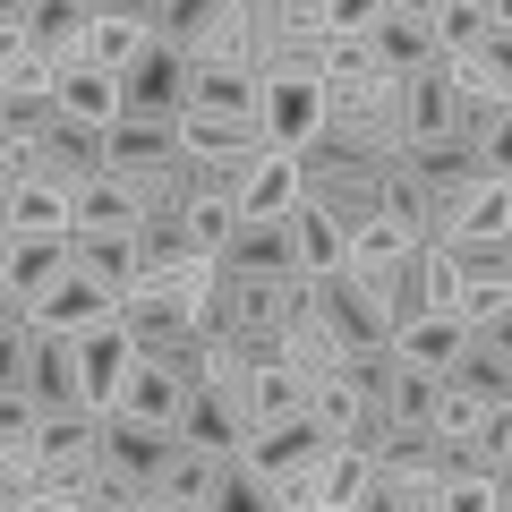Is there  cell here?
Here are the masks:
<instances>
[{"label":"cell","instance_id":"obj_11","mask_svg":"<svg viewBox=\"0 0 512 512\" xmlns=\"http://www.w3.org/2000/svg\"><path fill=\"white\" fill-rule=\"evenodd\" d=\"M26 180H43V188H60V197H77L86 180H103V137H94V128H69V120H60L52 137L35 146Z\"/></svg>","mask_w":512,"mask_h":512},{"label":"cell","instance_id":"obj_4","mask_svg":"<svg viewBox=\"0 0 512 512\" xmlns=\"http://www.w3.org/2000/svg\"><path fill=\"white\" fill-rule=\"evenodd\" d=\"M325 453H333V436L308 419V410H299V419H274V427H256V436L239 444L231 461H248V470L265 478V487H274V478H308Z\"/></svg>","mask_w":512,"mask_h":512},{"label":"cell","instance_id":"obj_37","mask_svg":"<svg viewBox=\"0 0 512 512\" xmlns=\"http://www.w3.org/2000/svg\"><path fill=\"white\" fill-rule=\"evenodd\" d=\"M180 265H197L188 222H137V274H180Z\"/></svg>","mask_w":512,"mask_h":512},{"label":"cell","instance_id":"obj_28","mask_svg":"<svg viewBox=\"0 0 512 512\" xmlns=\"http://www.w3.org/2000/svg\"><path fill=\"white\" fill-rule=\"evenodd\" d=\"M282 231H291V265H299V282L342 274V248H350V239L333 231V222L316 214V205H291V214H282Z\"/></svg>","mask_w":512,"mask_h":512},{"label":"cell","instance_id":"obj_30","mask_svg":"<svg viewBox=\"0 0 512 512\" xmlns=\"http://www.w3.org/2000/svg\"><path fill=\"white\" fill-rule=\"evenodd\" d=\"M367 470H376V461H367L359 444H333V453L308 470V512H350L359 487H367Z\"/></svg>","mask_w":512,"mask_h":512},{"label":"cell","instance_id":"obj_8","mask_svg":"<svg viewBox=\"0 0 512 512\" xmlns=\"http://www.w3.org/2000/svg\"><path fill=\"white\" fill-rule=\"evenodd\" d=\"M163 163H180V120H111L103 128V180L137 188Z\"/></svg>","mask_w":512,"mask_h":512},{"label":"cell","instance_id":"obj_39","mask_svg":"<svg viewBox=\"0 0 512 512\" xmlns=\"http://www.w3.org/2000/svg\"><path fill=\"white\" fill-rule=\"evenodd\" d=\"M410 274H419V308L427 316H453L461 308V265L444 248H410Z\"/></svg>","mask_w":512,"mask_h":512},{"label":"cell","instance_id":"obj_5","mask_svg":"<svg viewBox=\"0 0 512 512\" xmlns=\"http://www.w3.org/2000/svg\"><path fill=\"white\" fill-rule=\"evenodd\" d=\"M171 444H188V453H214V461H231L239 444H248V410H239V393H222V384H188L180 419H171Z\"/></svg>","mask_w":512,"mask_h":512},{"label":"cell","instance_id":"obj_34","mask_svg":"<svg viewBox=\"0 0 512 512\" xmlns=\"http://www.w3.org/2000/svg\"><path fill=\"white\" fill-rule=\"evenodd\" d=\"M214 478H222V461H214V453H188V444H180V453L163 461V478H154L146 495H163V504H180V512H205Z\"/></svg>","mask_w":512,"mask_h":512},{"label":"cell","instance_id":"obj_41","mask_svg":"<svg viewBox=\"0 0 512 512\" xmlns=\"http://www.w3.org/2000/svg\"><path fill=\"white\" fill-rule=\"evenodd\" d=\"M205 512H282V504H274V487H265L248 461H222V478H214V495H205Z\"/></svg>","mask_w":512,"mask_h":512},{"label":"cell","instance_id":"obj_29","mask_svg":"<svg viewBox=\"0 0 512 512\" xmlns=\"http://www.w3.org/2000/svg\"><path fill=\"white\" fill-rule=\"evenodd\" d=\"M60 274H69V239H9V265H0V282H9L26 308H35V299L52 291Z\"/></svg>","mask_w":512,"mask_h":512},{"label":"cell","instance_id":"obj_24","mask_svg":"<svg viewBox=\"0 0 512 512\" xmlns=\"http://www.w3.org/2000/svg\"><path fill=\"white\" fill-rule=\"evenodd\" d=\"M239 410H248V436H256V427H274V419H299V410H308V384L282 359H265V367L239 376Z\"/></svg>","mask_w":512,"mask_h":512},{"label":"cell","instance_id":"obj_48","mask_svg":"<svg viewBox=\"0 0 512 512\" xmlns=\"http://www.w3.org/2000/svg\"><path fill=\"white\" fill-rule=\"evenodd\" d=\"M0 94H52V60H43V52H18L9 69H0Z\"/></svg>","mask_w":512,"mask_h":512},{"label":"cell","instance_id":"obj_45","mask_svg":"<svg viewBox=\"0 0 512 512\" xmlns=\"http://www.w3.org/2000/svg\"><path fill=\"white\" fill-rule=\"evenodd\" d=\"M444 256L461 265V282H512V239H461Z\"/></svg>","mask_w":512,"mask_h":512},{"label":"cell","instance_id":"obj_44","mask_svg":"<svg viewBox=\"0 0 512 512\" xmlns=\"http://www.w3.org/2000/svg\"><path fill=\"white\" fill-rule=\"evenodd\" d=\"M35 495H43V461H35V444H9V453H0V512L35 504Z\"/></svg>","mask_w":512,"mask_h":512},{"label":"cell","instance_id":"obj_46","mask_svg":"<svg viewBox=\"0 0 512 512\" xmlns=\"http://www.w3.org/2000/svg\"><path fill=\"white\" fill-rule=\"evenodd\" d=\"M436 512H512V487H487V478H436Z\"/></svg>","mask_w":512,"mask_h":512},{"label":"cell","instance_id":"obj_6","mask_svg":"<svg viewBox=\"0 0 512 512\" xmlns=\"http://www.w3.org/2000/svg\"><path fill=\"white\" fill-rule=\"evenodd\" d=\"M26 325L35 333H60V342H77V333H103V325H120V299L103 291V282H86L69 265V274L52 282V291L35 299V308H26Z\"/></svg>","mask_w":512,"mask_h":512},{"label":"cell","instance_id":"obj_36","mask_svg":"<svg viewBox=\"0 0 512 512\" xmlns=\"http://www.w3.org/2000/svg\"><path fill=\"white\" fill-rule=\"evenodd\" d=\"M495 410L478 402V393H461V384H436V410H427V436L436 444H470L478 427H487Z\"/></svg>","mask_w":512,"mask_h":512},{"label":"cell","instance_id":"obj_35","mask_svg":"<svg viewBox=\"0 0 512 512\" xmlns=\"http://www.w3.org/2000/svg\"><path fill=\"white\" fill-rule=\"evenodd\" d=\"M350 512H436V478H402V470H367Z\"/></svg>","mask_w":512,"mask_h":512},{"label":"cell","instance_id":"obj_23","mask_svg":"<svg viewBox=\"0 0 512 512\" xmlns=\"http://www.w3.org/2000/svg\"><path fill=\"white\" fill-rule=\"evenodd\" d=\"M69 265L86 282H103L111 299H128L137 291V231L128 239H111V231H69Z\"/></svg>","mask_w":512,"mask_h":512},{"label":"cell","instance_id":"obj_18","mask_svg":"<svg viewBox=\"0 0 512 512\" xmlns=\"http://www.w3.org/2000/svg\"><path fill=\"white\" fill-rule=\"evenodd\" d=\"M26 402L52 419V410H86L77 402V342H60V333H35V350H26Z\"/></svg>","mask_w":512,"mask_h":512},{"label":"cell","instance_id":"obj_50","mask_svg":"<svg viewBox=\"0 0 512 512\" xmlns=\"http://www.w3.org/2000/svg\"><path fill=\"white\" fill-rule=\"evenodd\" d=\"M26 52V0H0V69Z\"/></svg>","mask_w":512,"mask_h":512},{"label":"cell","instance_id":"obj_49","mask_svg":"<svg viewBox=\"0 0 512 512\" xmlns=\"http://www.w3.org/2000/svg\"><path fill=\"white\" fill-rule=\"evenodd\" d=\"M35 419H43V410L26 402V393H0V453H9V444H26V436H35Z\"/></svg>","mask_w":512,"mask_h":512},{"label":"cell","instance_id":"obj_10","mask_svg":"<svg viewBox=\"0 0 512 512\" xmlns=\"http://www.w3.org/2000/svg\"><path fill=\"white\" fill-rule=\"evenodd\" d=\"M308 308L325 316V333H333L342 350H384V342H393V333H384V316L367 308V291H359L350 274H325V282H308Z\"/></svg>","mask_w":512,"mask_h":512},{"label":"cell","instance_id":"obj_3","mask_svg":"<svg viewBox=\"0 0 512 512\" xmlns=\"http://www.w3.org/2000/svg\"><path fill=\"white\" fill-rule=\"evenodd\" d=\"M180 111H188V52L146 43L120 69V120H180Z\"/></svg>","mask_w":512,"mask_h":512},{"label":"cell","instance_id":"obj_53","mask_svg":"<svg viewBox=\"0 0 512 512\" xmlns=\"http://www.w3.org/2000/svg\"><path fill=\"white\" fill-rule=\"evenodd\" d=\"M9 197H18V171L0 163V222H9Z\"/></svg>","mask_w":512,"mask_h":512},{"label":"cell","instance_id":"obj_13","mask_svg":"<svg viewBox=\"0 0 512 512\" xmlns=\"http://www.w3.org/2000/svg\"><path fill=\"white\" fill-rule=\"evenodd\" d=\"M384 350L402 367H419V376H453L461 350H470V325H461V316H410V325H393Z\"/></svg>","mask_w":512,"mask_h":512},{"label":"cell","instance_id":"obj_19","mask_svg":"<svg viewBox=\"0 0 512 512\" xmlns=\"http://www.w3.org/2000/svg\"><path fill=\"white\" fill-rule=\"evenodd\" d=\"M299 205V154H256L239 171V222H282Z\"/></svg>","mask_w":512,"mask_h":512},{"label":"cell","instance_id":"obj_26","mask_svg":"<svg viewBox=\"0 0 512 512\" xmlns=\"http://www.w3.org/2000/svg\"><path fill=\"white\" fill-rule=\"evenodd\" d=\"M461 239H512V180L470 188V197L444 205V239L436 248H461Z\"/></svg>","mask_w":512,"mask_h":512},{"label":"cell","instance_id":"obj_14","mask_svg":"<svg viewBox=\"0 0 512 512\" xmlns=\"http://www.w3.org/2000/svg\"><path fill=\"white\" fill-rule=\"evenodd\" d=\"M214 265H222V282H282V274H299V265H291V231H282V222H239L231 248H222Z\"/></svg>","mask_w":512,"mask_h":512},{"label":"cell","instance_id":"obj_21","mask_svg":"<svg viewBox=\"0 0 512 512\" xmlns=\"http://www.w3.org/2000/svg\"><path fill=\"white\" fill-rule=\"evenodd\" d=\"M444 384L478 393L487 410H512V333H470V350H461V367Z\"/></svg>","mask_w":512,"mask_h":512},{"label":"cell","instance_id":"obj_20","mask_svg":"<svg viewBox=\"0 0 512 512\" xmlns=\"http://www.w3.org/2000/svg\"><path fill=\"white\" fill-rule=\"evenodd\" d=\"M265 137L256 120H205V111H180V163H256Z\"/></svg>","mask_w":512,"mask_h":512},{"label":"cell","instance_id":"obj_17","mask_svg":"<svg viewBox=\"0 0 512 512\" xmlns=\"http://www.w3.org/2000/svg\"><path fill=\"white\" fill-rule=\"evenodd\" d=\"M436 52H512V18L495 0H436Z\"/></svg>","mask_w":512,"mask_h":512},{"label":"cell","instance_id":"obj_25","mask_svg":"<svg viewBox=\"0 0 512 512\" xmlns=\"http://www.w3.org/2000/svg\"><path fill=\"white\" fill-rule=\"evenodd\" d=\"M436 77L453 103H512V52H444Z\"/></svg>","mask_w":512,"mask_h":512},{"label":"cell","instance_id":"obj_47","mask_svg":"<svg viewBox=\"0 0 512 512\" xmlns=\"http://www.w3.org/2000/svg\"><path fill=\"white\" fill-rule=\"evenodd\" d=\"M26 350H35V325L0 333V393H26Z\"/></svg>","mask_w":512,"mask_h":512},{"label":"cell","instance_id":"obj_32","mask_svg":"<svg viewBox=\"0 0 512 512\" xmlns=\"http://www.w3.org/2000/svg\"><path fill=\"white\" fill-rule=\"evenodd\" d=\"M69 231H111V239H128L137 231V197H128L120 180H86L69 197Z\"/></svg>","mask_w":512,"mask_h":512},{"label":"cell","instance_id":"obj_51","mask_svg":"<svg viewBox=\"0 0 512 512\" xmlns=\"http://www.w3.org/2000/svg\"><path fill=\"white\" fill-rule=\"evenodd\" d=\"M69 512H137V495H128V487H111V478H94V487L77 495Z\"/></svg>","mask_w":512,"mask_h":512},{"label":"cell","instance_id":"obj_33","mask_svg":"<svg viewBox=\"0 0 512 512\" xmlns=\"http://www.w3.org/2000/svg\"><path fill=\"white\" fill-rule=\"evenodd\" d=\"M9 239H69V197L43 180H18L9 197Z\"/></svg>","mask_w":512,"mask_h":512},{"label":"cell","instance_id":"obj_16","mask_svg":"<svg viewBox=\"0 0 512 512\" xmlns=\"http://www.w3.org/2000/svg\"><path fill=\"white\" fill-rule=\"evenodd\" d=\"M86 26H94V0H26V52L60 60H86Z\"/></svg>","mask_w":512,"mask_h":512},{"label":"cell","instance_id":"obj_55","mask_svg":"<svg viewBox=\"0 0 512 512\" xmlns=\"http://www.w3.org/2000/svg\"><path fill=\"white\" fill-rule=\"evenodd\" d=\"M0 265H9V222H0Z\"/></svg>","mask_w":512,"mask_h":512},{"label":"cell","instance_id":"obj_40","mask_svg":"<svg viewBox=\"0 0 512 512\" xmlns=\"http://www.w3.org/2000/svg\"><path fill=\"white\" fill-rule=\"evenodd\" d=\"M128 197H137V222H180L197 188H188V163H163L154 180H137V188H128Z\"/></svg>","mask_w":512,"mask_h":512},{"label":"cell","instance_id":"obj_12","mask_svg":"<svg viewBox=\"0 0 512 512\" xmlns=\"http://www.w3.org/2000/svg\"><path fill=\"white\" fill-rule=\"evenodd\" d=\"M52 103H60L69 128H94V137H103V128L120 120V77L86 69V60H60V69H52Z\"/></svg>","mask_w":512,"mask_h":512},{"label":"cell","instance_id":"obj_2","mask_svg":"<svg viewBox=\"0 0 512 512\" xmlns=\"http://www.w3.org/2000/svg\"><path fill=\"white\" fill-rule=\"evenodd\" d=\"M171 453H180L171 427H146V419H128V410H103V419H94V478H111V487H128V495H146Z\"/></svg>","mask_w":512,"mask_h":512},{"label":"cell","instance_id":"obj_22","mask_svg":"<svg viewBox=\"0 0 512 512\" xmlns=\"http://www.w3.org/2000/svg\"><path fill=\"white\" fill-rule=\"evenodd\" d=\"M146 52V26H137V0H94V26H86V69L120 77L128 60Z\"/></svg>","mask_w":512,"mask_h":512},{"label":"cell","instance_id":"obj_43","mask_svg":"<svg viewBox=\"0 0 512 512\" xmlns=\"http://www.w3.org/2000/svg\"><path fill=\"white\" fill-rule=\"evenodd\" d=\"M188 239H197V256H222L231 248V231H239V205L231 197H188Z\"/></svg>","mask_w":512,"mask_h":512},{"label":"cell","instance_id":"obj_1","mask_svg":"<svg viewBox=\"0 0 512 512\" xmlns=\"http://www.w3.org/2000/svg\"><path fill=\"white\" fill-rule=\"evenodd\" d=\"M359 43H367V60H376V77H419V69H436V0H376L367 9V26H359Z\"/></svg>","mask_w":512,"mask_h":512},{"label":"cell","instance_id":"obj_15","mask_svg":"<svg viewBox=\"0 0 512 512\" xmlns=\"http://www.w3.org/2000/svg\"><path fill=\"white\" fill-rule=\"evenodd\" d=\"M120 376H128V333L120 325L77 333V402H86V419H103L120 402Z\"/></svg>","mask_w":512,"mask_h":512},{"label":"cell","instance_id":"obj_38","mask_svg":"<svg viewBox=\"0 0 512 512\" xmlns=\"http://www.w3.org/2000/svg\"><path fill=\"white\" fill-rule=\"evenodd\" d=\"M137 26H146V43H171V52H188L205 26V0H137Z\"/></svg>","mask_w":512,"mask_h":512},{"label":"cell","instance_id":"obj_31","mask_svg":"<svg viewBox=\"0 0 512 512\" xmlns=\"http://www.w3.org/2000/svg\"><path fill=\"white\" fill-rule=\"evenodd\" d=\"M188 111H205V120H256V69H188Z\"/></svg>","mask_w":512,"mask_h":512},{"label":"cell","instance_id":"obj_42","mask_svg":"<svg viewBox=\"0 0 512 512\" xmlns=\"http://www.w3.org/2000/svg\"><path fill=\"white\" fill-rule=\"evenodd\" d=\"M461 325L470 333H512V282H461Z\"/></svg>","mask_w":512,"mask_h":512},{"label":"cell","instance_id":"obj_52","mask_svg":"<svg viewBox=\"0 0 512 512\" xmlns=\"http://www.w3.org/2000/svg\"><path fill=\"white\" fill-rule=\"evenodd\" d=\"M9 325H26V299L9 291V282H0V333H9Z\"/></svg>","mask_w":512,"mask_h":512},{"label":"cell","instance_id":"obj_9","mask_svg":"<svg viewBox=\"0 0 512 512\" xmlns=\"http://www.w3.org/2000/svg\"><path fill=\"white\" fill-rule=\"evenodd\" d=\"M265 43H256V9L248 0H205V26L188 43V69H256Z\"/></svg>","mask_w":512,"mask_h":512},{"label":"cell","instance_id":"obj_27","mask_svg":"<svg viewBox=\"0 0 512 512\" xmlns=\"http://www.w3.org/2000/svg\"><path fill=\"white\" fill-rule=\"evenodd\" d=\"M180 402H188V384L163 376V367H146L137 350H128V376H120V402H111V410H128V419H146V427H171Z\"/></svg>","mask_w":512,"mask_h":512},{"label":"cell","instance_id":"obj_54","mask_svg":"<svg viewBox=\"0 0 512 512\" xmlns=\"http://www.w3.org/2000/svg\"><path fill=\"white\" fill-rule=\"evenodd\" d=\"M18 512H69V504H60V495H35V504H18Z\"/></svg>","mask_w":512,"mask_h":512},{"label":"cell","instance_id":"obj_7","mask_svg":"<svg viewBox=\"0 0 512 512\" xmlns=\"http://www.w3.org/2000/svg\"><path fill=\"white\" fill-rule=\"evenodd\" d=\"M384 120H393V146H444L453 137V94H444V77L436 69H419V77H393V94H384Z\"/></svg>","mask_w":512,"mask_h":512}]
</instances>
